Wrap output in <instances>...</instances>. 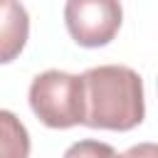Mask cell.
Masks as SVG:
<instances>
[{
	"label": "cell",
	"instance_id": "cell-1",
	"mask_svg": "<svg viewBox=\"0 0 158 158\" xmlns=\"http://www.w3.org/2000/svg\"><path fill=\"white\" fill-rule=\"evenodd\" d=\"M86 121L89 128L131 131L146 116L143 79L126 64H99L84 74Z\"/></svg>",
	"mask_w": 158,
	"mask_h": 158
},
{
	"label": "cell",
	"instance_id": "cell-2",
	"mask_svg": "<svg viewBox=\"0 0 158 158\" xmlns=\"http://www.w3.org/2000/svg\"><path fill=\"white\" fill-rule=\"evenodd\" d=\"M27 101L47 128H72L86 121V89L79 74L62 69L37 74L30 84Z\"/></svg>",
	"mask_w": 158,
	"mask_h": 158
},
{
	"label": "cell",
	"instance_id": "cell-3",
	"mask_svg": "<svg viewBox=\"0 0 158 158\" xmlns=\"http://www.w3.org/2000/svg\"><path fill=\"white\" fill-rule=\"evenodd\" d=\"M121 0H67L64 25L69 37L86 49L106 47L121 30Z\"/></svg>",
	"mask_w": 158,
	"mask_h": 158
},
{
	"label": "cell",
	"instance_id": "cell-4",
	"mask_svg": "<svg viewBox=\"0 0 158 158\" xmlns=\"http://www.w3.org/2000/svg\"><path fill=\"white\" fill-rule=\"evenodd\" d=\"M30 35V15L20 0H2L0 25V62L10 64L25 47Z\"/></svg>",
	"mask_w": 158,
	"mask_h": 158
},
{
	"label": "cell",
	"instance_id": "cell-5",
	"mask_svg": "<svg viewBox=\"0 0 158 158\" xmlns=\"http://www.w3.org/2000/svg\"><path fill=\"white\" fill-rule=\"evenodd\" d=\"M0 123H2V158H27L30 156L27 128L7 109L0 111Z\"/></svg>",
	"mask_w": 158,
	"mask_h": 158
},
{
	"label": "cell",
	"instance_id": "cell-6",
	"mask_svg": "<svg viewBox=\"0 0 158 158\" xmlns=\"http://www.w3.org/2000/svg\"><path fill=\"white\" fill-rule=\"evenodd\" d=\"M62 158H123L116 153L114 146L104 143V141H94V138H84V141H77L72 143Z\"/></svg>",
	"mask_w": 158,
	"mask_h": 158
},
{
	"label": "cell",
	"instance_id": "cell-7",
	"mask_svg": "<svg viewBox=\"0 0 158 158\" xmlns=\"http://www.w3.org/2000/svg\"><path fill=\"white\" fill-rule=\"evenodd\" d=\"M123 158H158V143H136L131 146L126 153H121Z\"/></svg>",
	"mask_w": 158,
	"mask_h": 158
}]
</instances>
